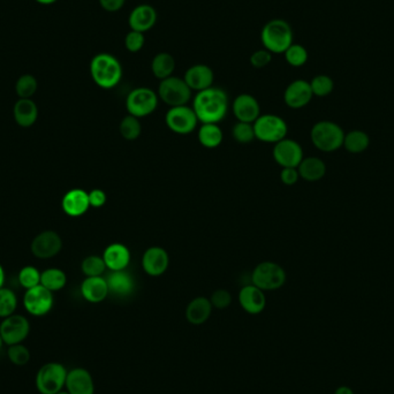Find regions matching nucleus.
<instances>
[{"mask_svg": "<svg viewBox=\"0 0 394 394\" xmlns=\"http://www.w3.org/2000/svg\"><path fill=\"white\" fill-rule=\"evenodd\" d=\"M53 293L44 286L38 285L27 289L23 296V306L30 315L41 317L51 312L53 308Z\"/></svg>", "mask_w": 394, "mask_h": 394, "instance_id": "11", "label": "nucleus"}, {"mask_svg": "<svg viewBox=\"0 0 394 394\" xmlns=\"http://www.w3.org/2000/svg\"><path fill=\"white\" fill-rule=\"evenodd\" d=\"M102 257L110 271L126 270L131 263V251L124 243H111L106 247Z\"/></svg>", "mask_w": 394, "mask_h": 394, "instance_id": "23", "label": "nucleus"}, {"mask_svg": "<svg viewBox=\"0 0 394 394\" xmlns=\"http://www.w3.org/2000/svg\"><path fill=\"white\" fill-rule=\"evenodd\" d=\"M253 285L262 291H276L283 287L286 282V272L278 263L262 262L254 269L251 275Z\"/></svg>", "mask_w": 394, "mask_h": 394, "instance_id": "8", "label": "nucleus"}, {"mask_svg": "<svg viewBox=\"0 0 394 394\" xmlns=\"http://www.w3.org/2000/svg\"><path fill=\"white\" fill-rule=\"evenodd\" d=\"M170 256L161 247H150L142 256V268L150 277H159L168 271Z\"/></svg>", "mask_w": 394, "mask_h": 394, "instance_id": "15", "label": "nucleus"}, {"mask_svg": "<svg viewBox=\"0 0 394 394\" xmlns=\"http://www.w3.org/2000/svg\"><path fill=\"white\" fill-rule=\"evenodd\" d=\"M7 356L14 365L17 367H23L30 361V351L28 347L22 345V344H17V345L8 346L7 351Z\"/></svg>", "mask_w": 394, "mask_h": 394, "instance_id": "41", "label": "nucleus"}, {"mask_svg": "<svg viewBox=\"0 0 394 394\" xmlns=\"http://www.w3.org/2000/svg\"><path fill=\"white\" fill-rule=\"evenodd\" d=\"M198 119L193 108L187 105L170 108L165 115V124L175 134L188 135L196 129Z\"/></svg>", "mask_w": 394, "mask_h": 394, "instance_id": "10", "label": "nucleus"}, {"mask_svg": "<svg viewBox=\"0 0 394 394\" xmlns=\"http://www.w3.org/2000/svg\"><path fill=\"white\" fill-rule=\"evenodd\" d=\"M83 299L90 303H101L110 294L109 286L104 277H87L81 284Z\"/></svg>", "mask_w": 394, "mask_h": 394, "instance_id": "24", "label": "nucleus"}, {"mask_svg": "<svg viewBox=\"0 0 394 394\" xmlns=\"http://www.w3.org/2000/svg\"><path fill=\"white\" fill-rule=\"evenodd\" d=\"M63 241L59 234L53 231H45L38 234L31 242V253L37 258H52L60 253Z\"/></svg>", "mask_w": 394, "mask_h": 394, "instance_id": "14", "label": "nucleus"}, {"mask_svg": "<svg viewBox=\"0 0 394 394\" xmlns=\"http://www.w3.org/2000/svg\"><path fill=\"white\" fill-rule=\"evenodd\" d=\"M310 83L306 80H296L289 83L284 92V101L291 109H302L308 105L312 98Z\"/></svg>", "mask_w": 394, "mask_h": 394, "instance_id": "16", "label": "nucleus"}, {"mask_svg": "<svg viewBox=\"0 0 394 394\" xmlns=\"http://www.w3.org/2000/svg\"><path fill=\"white\" fill-rule=\"evenodd\" d=\"M193 110L202 124H218L228 111V96L217 87L197 92L193 101Z\"/></svg>", "mask_w": 394, "mask_h": 394, "instance_id": "1", "label": "nucleus"}, {"mask_svg": "<svg viewBox=\"0 0 394 394\" xmlns=\"http://www.w3.org/2000/svg\"><path fill=\"white\" fill-rule=\"evenodd\" d=\"M210 302L214 308L219 309V310H223V309L228 308L232 303V296L231 293L226 289H217L212 293V296L210 298Z\"/></svg>", "mask_w": 394, "mask_h": 394, "instance_id": "43", "label": "nucleus"}, {"mask_svg": "<svg viewBox=\"0 0 394 394\" xmlns=\"http://www.w3.org/2000/svg\"><path fill=\"white\" fill-rule=\"evenodd\" d=\"M273 159L282 168H296L303 159L301 145L291 138H284L273 147Z\"/></svg>", "mask_w": 394, "mask_h": 394, "instance_id": "13", "label": "nucleus"}, {"mask_svg": "<svg viewBox=\"0 0 394 394\" xmlns=\"http://www.w3.org/2000/svg\"><path fill=\"white\" fill-rule=\"evenodd\" d=\"M312 143L316 148L324 152L338 150L344 145L345 133L340 126L332 122H319L312 127L310 133Z\"/></svg>", "mask_w": 394, "mask_h": 394, "instance_id": "4", "label": "nucleus"}, {"mask_svg": "<svg viewBox=\"0 0 394 394\" xmlns=\"http://www.w3.org/2000/svg\"><path fill=\"white\" fill-rule=\"evenodd\" d=\"M3 283H5V271L3 266L0 264V289H3Z\"/></svg>", "mask_w": 394, "mask_h": 394, "instance_id": "49", "label": "nucleus"}, {"mask_svg": "<svg viewBox=\"0 0 394 394\" xmlns=\"http://www.w3.org/2000/svg\"><path fill=\"white\" fill-rule=\"evenodd\" d=\"M370 140L368 135L362 131H351L349 134L345 135L344 138V145L347 149V152L351 154H360L365 152L368 148Z\"/></svg>", "mask_w": 394, "mask_h": 394, "instance_id": "32", "label": "nucleus"}, {"mask_svg": "<svg viewBox=\"0 0 394 394\" xmlns=\"http://www.w3.org/2000/svg\"><path fill=\"white\" fill-rule=\"evenodd\" d=\"M126 0H99V5L103 10L109 13H115L125 6Z\"/></svg>", "mask_w": 394, "mask_h": 394, "instance_id": "47", "label": "nucleus"}, {"mask_svg": "<svg viewBox=\"0 0 394 394\" xmlns=\"http://www.w3.org/2000/svg\"><path fill=\"white\" fill-rule=\"evenodd\" d=\"M300 177L306 181L315 182L322 179L326 173V165L322 159L317 157L303 158L298 166Z\"/></svg>", "mask_w": 394, "mask_h": 394, "instance_id": "28", "label": "nucleus"}, {"mask_svg": "<svg viewBox=\"0 0 394 394\" xmlns=\"http://www.w3.org/2000/svg\"><path fill=\"white\" fill-rule=\"evenodd\" d=\"M125 48L129 52L138 53L143 49L145 44V34L140 33V31H135V30H129L127 35L125 36Z\"/></svg>", "mask_w": 394, "mask_h": 394, "instance_id": "42", "label": "nucleus"}, {"mask_svg": "<svg viewBox=\"0 0 394 394\" xmlns=\"http://www.w3.org/2000/svg\"><path fill=\"white\" fill-rule=\"evenodd\" d=\"M286 63L292 67H302L308 61L309 54L305 46L301 44L293 43L284 52Z\"/></svg>", "mask_w": 394, "mask_h": 394, "instance_id": "34", "label": "nucleus"}, {"mask_svg": "<svg viewBox=\"0 0 394 394\" xmlns=\"http://www.w3.org/2000/svg\"><path fill=\"white\" fill-rule=\"evenodd\" d=\"M300 175L296 168H285L280 172V180L284 184L293 186L299 181Z\"/></svg>", "mask_w": 394, "mask_h": 394, "instance_id": "45", "label": "nucleus"}, {"mask_svg": "<svg viewBox=\"0 0 394 394\" xmlns=\"http://www.w3.org/2000/svg\"><path fill=\"white\" fill-rule=\"evenodd\" d=\"M175 69V57L171 53L159 52L152 58V72L158 80L168 79L173 75Z\"/></svg>", "mask_w": 394, "mask_h": 394, "instance_id": "29", "label": "nucleus"}, {"mask_svg": "<svg viewBox=\"0 0 394 394\" xmlns=\"http://www.w3.org/2000/svg\"><path fill=\"white\" fill-rule=\"evenodd\" d=\"M37 80L30 74H24L20 76L15 85V92L20 98H31L35 92H37Z\"/></svg>", "mask_w": 394, "mask_h": 394, "instance_id": "39", "label": "nucleus"}, {"mask_svg": "<svg viewBox=\"0 0 394 394\" xmlns=\"http://www.w3.org/2000/svg\"><path fill=\"white\" fill-rule=\"evenodd\" d=\"M29 321L22 315L8 316L0 324V335L5 345L12 346L22 344L29 335Z\"/></svg>", "mask_w": 394, "mask_h": 394, "instance_id": "12", "label": "nucleus"}, {"mask_svg": "<svg viewBox=\"0 0 394 394\" xmlns=\"http://www.w3.org/2000/svg\"><path fill=\"white\" fill-rule=\"evenodd\" d=\"M197 135L198 141L204 148H217L223 142V131L217 124H202Z\"/></svg>", "mask_w": 394, "mask_h": 394, "instance_id": "30", "label": "nucleus"}, {"mask_svg": "<svg viewBox=\"0 0 394 394\" xmlns=\"http://www.w3.org/2000/svg\"><path fill=\"white\" fill-rule=\"evenodd\" d=\"M191 89L188 87L184 78L170 76L161 80L158 86V97L170 108L187 105L191 99Z\"/></svg>", "mask_w": 394, "mask_h": 394, "instance_id": "5", "label": "nucleus"}, {"mask_svg": "<svg viewBox=\"0 0 394 394\" xmlns=\"http://www.w3.org/2000/svg\"><path fill=\"white\" fill-rule=\"evenodd\" d=\"M14 120L21 127H30L38 118V108L31 98H20L13 109Z\"/></svg>", "mask_w": 394, "mask_h": 394, "instance_id": "27", "label": "nucleus"}, {"mask_svg": "<svg viewBox=\"0 0 394 394\" xmlns=\"http://www.w3.org/2000/svg\"><path fill=\"white\" fill-rule=\"evenodd\" d=\"M249 61L250 65L253 66L254 68H264L272 61V53L266 49L257 50L250 56Z\"/></svg>", "mask_w": 394, "mask_h": 394, "instance_id": "44", "label": "nucleus"}, {"mask_svg": "<svg viewBox=\"0 0 394 394\" xmlns=\"http://www.w3.org/2000/svg\"><path fill=\"white\" fill-rule=\"evenodd\" d=\"M81 270L86 277H103L108 268L103 257L90 255L83 260Z\"/></svg>", "mask_w": 394, "mask_h": 394, "instance_id": "36", "label": "nucleus"}, {"mask_svg": "<svg viewBox=\"0 0 394 394\" xmlns=\"http://www.w3.org/2000/svg\"><path fill=\"white\" fill-rule=\"evenodd\" d=\"M89 203H90V207H104V204L106 203L105 191H102V189H92V191H89Z\"/></svg>", "mask_w": 394, "mask_h": 394, "instance_id": "46", "label": "nucleus"}, {"mask_svg": "<svg viewBox=\"0 0 394 394\" xmlns=\"http://www.w3.org/2000/svg\"><path fill=\"white\" fill-rule=\"evenodd\" d=\"M57 394H69V393L67 391H60V392H58V393H57Z\"/></svg>", "mask_w": 394, "mask_h": 394, "instance_id": "52", "label": "nucleus"}, {"mask_svg": "<svg viewBox=\"0 0 394 394\" xmlns=\"http://www.w3.org/2000/svg\"><path fill=\"white\" fill-rule=\"evenodd\" d=\"M66 283H67V277L63 270L50 268L41 273V285L52 293L63 289Z\"/></svg>", "mask_w": 394, "mask_h": 394, "instance_id": "31", "label": "nucleus"}, {"mask_svg": "<svg viewBox=\"0 0 394 394\" xmlns=\"http://www.w3.org/2000/svg\"><path fill=\"white\" fill-rule=\"evenodd\" d=\"M61 207H63L64 212L69 217L83 216L90 207L88 193L80 188L71 189L63 197Z\"/></svg>", "mask_w": 394, "mask_h": 394, "instance_id": "22", "label": "nucleus"}, {"mask_svg": "<svg viewBox=\"0 0 394 394\" xmlns=\"http://www.w3.org/2000/svg\"><path fill=\"white\" fill-rule=\"evenodd\" d=\"M232 109L238 122L254 124L260 118V103L250 94H241L237 96V98L234 99Z\"/></svg>", "mask_w": 394, "mask_h": 394, "instance_id": "18", "label": "nucleus"}, {"mask_svg": "<svg viewBox=\"0 0 394 394\" xmlns=\"http://www.w3.org/2000/svg\"><path fill=\"white\" fill-rule=\"evenodd\" d=\"M105 279L109 286L110 294L124 298L131 296L134 292V277L131 276L127 270L111 271Z\"/></svg>", "mask_w": 394, "mask_h": 394, "instance_id": "25", "label": "nucleus"}, {"mask_svg": "<svg viewBox=\"0 0 394 394\" xmlns=\"http://www.w3.org/2000/svg\"><path fill=\"white\" fill-rule=\"evenodd\" d=\"M335 394H354V391H353L349 386L342 385V386L337 388V390L335 391Z\"/></svg>", "mask_w": 394, "mask_h": 394, "instance_id": "48", "label": "nucleus"}, {"mask_svg": "<svg viewBox=\"0 0 394 394\" xmlns=\"http://www.w3.org/2000/svg\"><path fill=\"white\" fill-rule=\"evenodd\" d=\"M65 386L69 394H95V383L86 369L75 368L68 372Z\"/></svg>", "mask_w": 394, "mask_h": 394, "instance_id": "21", "label": "nucleus"}, {"mask_svg": "<svg viewBox=\"0 0 394 394\" xmlns=\"http://www.w3.org/2000/svg\"><path fill=\"white\" fill-rule=\"evenodd\" d=\"M232 135L234 140L241 145H249L256 140L254 125L248 122H238L232 129Z\"/></svg>", "mask_w": 394, "mask_h": 394, "instance_id": "38", "label": "nucleus"}, {"mask_svg": "<svg viewBox=\"0 0 394 394\" xmlns=\"http://www.w3.org/2000/svg\"><path fill=\"white\" fill-rule=\"evenodd\" d=\"M17 280L23 289H33L41 285V272L35 266H24L20 270Z\"/></svg>", "mask_w": 394, "mask_h": 394, "instance_id": "40", "label": "nucleus"}, {"mask_svg": "<svg viewBox=\"0 0 394 394\" xmlns=\"http://www.w3.org/2000/svg\"><path fill=\"white\" fill-rule=\"evenodd\" d=\"M90 74L94 82L102 89H113L122 79L124 69L117 57L111 53H98L90 61Z\"/></svg>", "mask_w": 394, "mask_h": 394, "instance_id": "2", "label": "nucleus"}, {"mask_svg": "<svg viewBox=\"0 0 394 394\" xmlns=\"http://www.w3.org/2000/svg\"><path fill=\"white\" fill-rule=\"evenodd\" d=\"M184 80L191 89V92H203L205 89L214 87V73L209 66L196 64L186 71Z\"/></svg>", "mask_w": 394, "mask_h": 394, "instance_id": "17", "label": "nucleus"}, {"mask_svg": "<svg viewBox=\"0 0 394 394\" xmlns=\"http://www.w3.org/2000/svg\"><path fill=\"white\" fill-rule=\"evenodd\" d=\"M309 83H310L312 95L317 96V97H326L330 95L335 88L333 80L326 74L316 75Z\"/></svg>", "mask_w": 394, "mask_h": 394, "instance_id": "37", "label": "nucleus"}, {"mask_svg": "<svg viewBox=\"0 0 394 394\" xmlns=\"http://www.w3.org/2000/svg\"><path fill=\"white\" fill-rule=\"evenodd\" d=\"M156 22H157V12L148 3H141L135 6L129 13V26L131 30L145 34L152 30Z\"/></svg>", "mask_w": 394, "mask_h": 394, "instance_id": "19", "label": "nucleus"}, {"mask_svg": "<svg viewBox=\"0 0 394 394\" xmlns=\"http://www.w3.org/2000/svg\"><path fill=\"white\" fill-rule=\"evenodd\" d=\"M253 125L257 140L264 143L276 145L286 138L289 131L285 120L276 115H261Z\"/></svg>", "mask_w": 394, "mask_h": 394, "instance_id": "9", "label": "nucleus"}, {"mask_svg": "<svg viewBox=\"0 0 394 394\" xmlns=\"http://www.w3.org/2000/svg\"><path fill=\"white\" fill-rule=\"evenodd\" d=\"M291 24L283 19H273L265 23L261 31V41L264 49L272 54H284L294 42Z\"/></svg>", "mask_w": 394, "mask_h": 394, "instance_id": "3", "label": "nucleus"}, {"mask_svg": "<svg viewBox=\"0 0 394 394\" xmlns=\"http://www.w3.org/2000/svg\"><path fill=\"white\" fill-rule=\"evenodd\" d=\"M36 1L41 3V5H52V3H56L58 0H36Z\"/></svg>", "mask_w": 394, "mask_h": 394, "instance_id": "50", "label": "nucleus"}, {"mask_svg": "<svg viewBox=\"0 0 394 394\" xmlns=\"http://www.w3.org/2000/svg\"><path fill=\"white\" fill-rule=\"evenodd\" d=\"M212 305L210 299L204 296H198L191 300L186 308V319L193 326H202L210 319L212 312Z\"/></svg>", "mask_w": 394, "mask_h": 394, "instance_id": "26", "label": "nucleus"}, {"mask_svg": "<svg viewBox=\"0 0 394 394\" xmlns=\"http://www.w3.org/2000/svg\"><path fill=\"white\" fill-rule=\"evenodd\" d=\"M119 131H120L122 138L127 141H134L142 133L140 119L136 118L134 115H126L125 118L122 119V122H120Z\"/></svg>", "mask_w": 394, "mask_h": 394, "instance_id": "33", "label": "nucleus"}, {"mask_svg": "<svg viewBox=\"0 0 394 394\" xmlns=\"http://www.w3.org/2000/svg\"><path fill=\"white\" fill-rule=\"evenodd\" d=\"M67 369L58 362L42 365L36 374V388L41 394H57L63 391L67 378Z\"/></svg>", "mask_w": 394, "mask_h": 394, "instance_id": "6", "label": "nucleus"}, {"mask_svg": "<svg viewBox=\"0 0 394 394\" xmlns=\"http://www.w3.org/2000/svg\"><path fill=\"white\" fill-rule=\"evenodd\" d=\"M17 308V298L10 289H0V319L13 315Z\"/></svg>", "mask_w": 394, "mask_h": 394, "instance_id": "35", "label": "nucleus"}, {"mask_svg": "<svg viewBox=\"0 0 394 394\" xmlns=\"http://www.w3.org/2000/svg\"><path fill=\"white\" fill-rule=\"evenodd\" d=\"M239 303L241 308L250 315H258L266 306L264 291L253 284L245 286L239 293Z\"/></svg>", "mask_w": 394, "mask_h": 394, "instance_id": "20", "label": "nucleus"}, {"mask_svg": "<svg viewBox=\"0 0 394 394\" xmlns=\"http://www.w3.org/2000/svg\"><path fill=\"white\" fill-rule=\"evenodd\" d=\"M3 345V338H1V335H0V349H1Z\"/></svg>", "mask_w": 394, "mask_h": 394, "instance_id": "51", "label": "nucleus"}, {"mask_svg": "<svg viewBox=\"0 0 394 394\" xmlns=\"http://www.w3.org/2000/svg\"><path fill=\"white\" fill-rule=\"evenodd\" d=\"M159 97L152 89L138 87L129 92L126 98V109L129 115L141 119L152 115L157 109Z\"/></svg>", "mask_w": 394, "mask_h": 394, "instance_id": "7", "label": "nucleus"}]
</instances>
